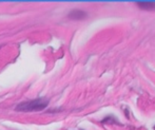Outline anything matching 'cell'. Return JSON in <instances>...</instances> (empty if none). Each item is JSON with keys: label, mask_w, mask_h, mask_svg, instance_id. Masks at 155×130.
<instances>
[{"label": "cell", "mask_w": 155, "mask_h": 130, "mask_svg": "<svg viewBox=\"0 0 155 130\" xmlns=\"http://www.w3.org/2000/svg\"><path fill=\"white\" fill-rule=\"evenodd\" d=\"M49 105V100L45 98H39L35 100L22 102L16 106L17 111L21 112H32V111H41L45 109Z\"/></svg>", "instance_id": "cell-1"}, {"label": "cell", "mask_w": 155, "mask_h": 130, "mask_svg": "<svg viewBox=\"0 0 155 130\" xmlns=\"http://www.w3.org/2000/svg\"><path fill=\"white\" fill-rule=\"evenodd\" d=\"M69 18L73 20H82L87 18V13L81 10H73L70 12Z\"/></svg>", "instance_id": "cell-2"}, {"label": "cell", "mask_w": 155, "mask_h": 130, "mask_svg": "<svg viewBox=\"0 0 155 130\" xmlns=\"http://www.w3.org/2000/svg\"><path fill=\"white\" fill-rule=\"evenodd\" d=\"M136 4L141 10H146V11L155 10V1H137Z\"/></svg>", "instance_id": "cell-3"}, {"label": "cell", "mask_w": 155, "mask_h": 130, "mask_svg": "<svg viewBox=\"0 0 155 130\" xmlns=\"http://www.w3.org/2000/svg\"><path fill=\"white\" fill-rule=\"evenodd\" d=\"M101 123H102V124H106V123H111V124H119V123L115 120L114 116H107V118H104Z\"/></svg>", "instance_id": "cell-4"}, {"label": "cell", "mask_w": 155, "mask_h": 130, "mask_svg": "<svg viewBox=\"0 0 155 130\" xmlns=\"http://www.w3.org/2000/svg\"><path fill=\"white\" fill-rule=\"evenodd\" d=\"M154 130H155V126H154Z\"/></svg>", "instance_id": "cell-5"}]
</instances>
